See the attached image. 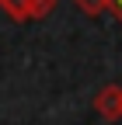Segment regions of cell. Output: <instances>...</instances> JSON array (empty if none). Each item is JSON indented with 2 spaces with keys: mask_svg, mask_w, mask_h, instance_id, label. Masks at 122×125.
Returning <instances> with one entry per match:
<instances>
[{
  "mask_svg": "<svg viewBox=\"0 0 122 125\" xmlns=\"http://www.w3.org/2000/svg\"><path fill=\"white\" fill-rule=\"evenodd\" d=\"M108 10L119 18V24H122V0H108Z\"/></svg>",
  "mask_w": 122,
  "mask_h": 125,
  "instance_id": "obj_4",
  "label": "cell"
},
{
  "mask_svg": "<svg viewBox=\"0 0 122 125\" xmlns=\"http://www.w3.org/2000/svg\"><path fill=\"white\" fill-rule=\"evenodd\" d=\"M94 111L105 122H122V87L119 83H105L94 94Z\"/></svg>",
  "mask_w": 122,
  "mask_h": 125,
  "instance_id": "obj_2",
  "label": "cell"
},
{
  "mask_svg": "<svg viewBox=\"0 0 122 125\" xmlns=\"http://www.w3.org/2000/svg\"><path fill=\"white\" fill-rule=\"evenodd\" d=\"M0 10L11 21H42L56 10V0H0Z\"/></svg>",
  "mask_w": 122,
  "mask_h": 125,
  "instance_id": "obj_1",
  "label": "cell"
},
{
  "mask_svg": "<svg viewBox=\"0 0 122 125\" xmlns=\"http://www.w3.org/2000/svg\"><path fill=\"white\" fill-rule=\"evenodd\" d=\"M73 4H77L87 18H98V14H105L108 10V0H73Z\"/></svg>",
  "mask_w": 122,
  "mask_h": 125,
  "instance_id": "obj_3",
  "label": "cell"
}]
</instances>
